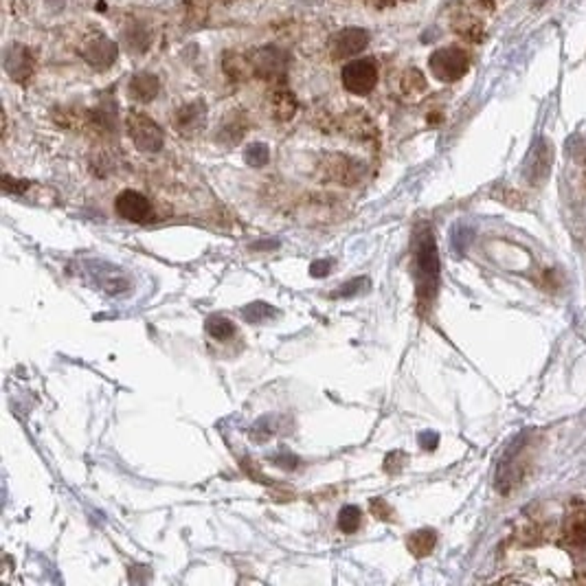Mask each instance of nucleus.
<instances>
[{"label":"nucleus","instance_id":"f257e3e1","mask_svg":"<svg viewBox=\"0 0 586 586\" xmlns=\"http://www.w3.org/2000/svg\"><path fill=\"white\" fill-rule=\"evenodd\" d=\"M415 275H417V299H420V308L428 310L430 303L435 301L439 290V275L441 263L435 237L428 229H422L415 235Z\"/></svg>","mask_w":586,"mask_h":586},{"label":"nucleus","instance_id":"f03ea898","mask_svg":"<svg viewBox=\"0 0 586 586\" xmlns=\"http://www.w3.org/2000/svg\"><path fill=\"white\" fill-rule=\"evenodd\" d=\"M125 128H128L130 138L141 152H158L163 147L165 134L161 130V125L156 121H152L147 115L132 110L125 117Z\"/></svg>","mask_w":586,"mask_h":586},{"label":"nucleus","instance_id":"7ed1b4c3","mask_svg":"<svg viewBox=\"0 0 586 586\" xmlns=\"http://www.w3.org/2000/svg\"><path fill=\"white\" fill-rule=\"evenodd\" d=\"M428 66H430L432 75H435L437 79H441V81H457V79H462L466 75L468 66H470V60H468V55L462 49L448 47V49H439V51L432 53L430 60H428Z\"/></svg>","mask_w":586,"mask_h":586},{"label":"nucleus","instance_id":"20e7f679","mask_svg":"<svg viewBox=\"0 0 586 586\" xmlns=\"http://www.w3.org/2000/svg\"><path fill=\"white\" fill-rule=\"evenodd\" d=\"M343 86L352 95H369L378 83V68L371 60H352L343 68Z\"/></svg>","mask_w":586,"mask_h":586},{"label":"nucleus","instance_id":"39448f33","mask_svg":"<svg viewBox=\"0 0 586 586\" xmlns=\"http://www.w3.org/2000/svg\"><path fill=\"white\" fill-rule=\"evenodd\" d=\"M115 209L123 220H130V222H145L152 215V202L141 191H134V189L121 191L115 200Z\"/></svg>","mask_w":586,"mask_h":586},{"label":"nucleus","instance_id":"423d86ee","mask_svg":"<svg viewBox=\"0 0 586 586\" xmlns=\"http://www.w3.org/2000/svg\"><path fill=\"white\" fill-rule=\"evenodd\" d=\"M81 55L88 62V66L97 68V71H106V68H110L117 62L119 47L110 38H95L83 47Z\"/></svg>","mask_w":586,"mask_h":586},{"label":"nucleus","instance_id":"0eeeda50","mask_svg":"<svg viewBox=\"0 0 586 586\" xmlns=\"http://www.w3.org/2000/svg\"><path fill=\"white\" fill-rule=\"evenodd\" d=\"M369 44V33L360 26H350V29H343L341 33L334 35L332 40V55L334 58H352V55L365 51V47Z\"/></svg>","mask_w":586,"mask_h":586},{"label":"nucleus","instance_id":"6e6552de","mask_svg":"<svg viewBox=\"0 0 586 586\" xmlns=\"http://www.w3.org/2000/svg\"><path fill=\"white\" fill-rule=\"evenodd\" d=\"M33 68H35L33 53L22 44L11 47L9 53L5 55V71L13 81H26L31 77Z\"/></svg>","mask_w":586,"mask_h":586},{"label":"nucleus","instance_id":"1a4fd4ad","mask_svg":"<svg viewBox=\"0 0 586 586\" xmlns=\"http://www.w3.org/2000/svg\"><path fill=\"white\" fill-rule=\"evenodd\" d=\"M286 53L284 51H279L275 47H266V49H259L255 53V58H253V64H255V71L261 75V77H266V79H275V77H282L284 71H286Z\"/></svg>","mask_w":586,"mask_h":586},{"label":"nucleus","instance_id":"9d476101","mask_svg":"<svg viewBox=\"0 0 586 586\" xmlns=\"http://www.w3.org/2000/svg\"><path fill=\"white\" fill-rule=\"evenodd\" d=\"M204 119H206V108L202 101H193L183 106L176 113V128L183 132V134H195L204 128Z\"/></svg>","mask_w":586,"mask_h":586},{"label":"nucleus","instance_id":"9b49d317","mask_svg":"<svg viewBox=\"0 0 586 586\" xmlns=\"http://www.w3.org/2000/svg\"><path fill=\"white\" fill-rule=\"evenodd\" d=\"M161 92V79L154 73H136L128 83V95L134 101H154Z\"/></svg>","mask_w":586,"mask_h":586},{"label":"nucleus","instance_id":"f8f14e48","mask_svg":"<svg viewBox=\"0 0 586 586\" xmlns=\"http://www.w3.org/2000/svg\"><path fill=\"white\" fill-rule=\"evenodd\" d=\"M529 158H532L529 161V178H534L536 183H542L551 170V147L547 143H538Z\"/></svg>","mask_w":586,"mask_h":586},{"label":"nucleus","instance_id":"ddd939ff","mask_svg":"<svg viewBox=\"0 0 586 586\" xmlns=\"http://www.w3.org/2000/svg\"><path fill=\"white\" fill-rule=\"evenodd\" d=\"M437 545V534L432 529H417L413 532L407 540V547L415 557H424L428 555Z\"/></svg>","mask_w":586,"mask_h":586},{"label":"nucleus","instance_id":"4468645a","mask_svg":"<svg viewBox=\"0 0 586 586\" xmlns=\"http://www.w3.org/2000/svg\"><path fill=\"white\" fill-rule=\"evenodd\" d=\"M123 40H125V49H128L132 55H138V53H145L149 49L152 35H149V31L145 29V26L130 24L128 29H125V33H123Z\"/></svg>","mask_w":586,"mask_h":586},{"label":"nucleus","instance_id":"2eb2a0df","mask_svg":"<svg viewBox=\"0 0 586 586\" xmlns=\"http://www.w3.org/2000/svg\"><path fill=\"white\" fill-rule=\"evenodd\" d=\"M233 332H235V325H233V320L227 318V316H209L206 318V334L211 339L215 341H227L229 336H233Z\"/></svg>","mask_w":586,"mask_h":586},{"label":"nucleus","instance_id":"dca6fc26","mask_svg":"<svg viewBox=\"0 0 586 586\" xmlns=\"http://www.w3.org/2000/svg\"><path fill=\"white\" fill-rule=\"evenodd\" d=\"M272 110H275V117H277V119H282V121L292 119V115H295V110H297L295 97H292L288 90H279V92L275 95V99H272Z\"/></svg>","mask_w":586,"mask_h":586},{"label":"nucleus","instance_id":"f3484780","mask_svg":"<svg viewBox=\"0 0 586 586\" xmlns=\"http://www.w3.org/2000/svg\"><path fill=\"white\" fill-rule=\"evenodd\" d=\"M360 521H362V512L356 507V505H345L341 512H339V529L343 534H354L358 532V527H360Z\"/></svg>","mask_w":586,"mask_h":586},{"label":"nucleus","instance_id":"a211bd4d","mask_svg":"<svg viewBox=\"0 0 586 586\" xmlns=\"http://www.w3.org/2000/svg\"><path fill=\"white\" fill-rule=\"evenodd\" d=\"M242 316H244L246 320H250V323H266L268 318H275V316H277V310L272 308V305H268V303L257 301V303L246 305V308L242 310Z\"/></svg>","mask_w":586,"mask_h":586},{"label":"nucleus","instance_id":"6ab92c4d","mask_svg":"<svg viewBox=\"0 0 586 586\" xmlns=\"http://www.w3.org/2000/svg\"><path fill=\"white\" fill-rule=\"evenodd\" d=\"M268 156H270V152H268V147L263 145V143H250L244 149V161L250 167H263V165L268 163Z\"/></svg>","mask_w":586,"mask_h":586},{"label":"nucleus","instance_id":"aec40b11","mask_svg":"<svg viewBox=\"0 0 586 586\" xmlns=\"http://www.w3.org/2000/svg\"><path fill=\"white\" fill-rule=\"evenodd\" d=\"M29 187V183L26 180H13L9 176H3V189L7 193H24V189Z\"/></svg>","mask_w":586,"mask_h":586},{"label":"nucleus","instance_id":"412c9836","mask_svg":"<svg viewBox=\"0 0 586 586\" xmlns=\"http://www.w3.org/2000/svg\"><path fill=\"white\" fill-rule=\"evenodd\" d=\"M371 512L378 516V519H382V521L391 519V507L386 505V500H382V498H373L371 500Z\"/></svg>","mask_w":586,"mask_h":586},{"label":"nucleus","instance_id":"4be33fe9","mask_svg":"<svg viewBox=\"0 0 586 586\" xmlns=\"http://www.w3.org/2000/svg\"><path fill=\"white\" fill-rule=\"evenodd\" d=\"M362 284H369L365 277H360V279H356V282H352V284H345L336 295H332V297H350V295H356L358 292V286H362Z\"/></svg>","mask_w":586,"mask_h":586},{"label":"nucleus","instance_id":"5701e85b","mask_svg":"<svg viewBox=\"0 0 586 586\" xmlns=\"http://www.w3.org/2000/svg\"><path fill=\"white\" fill-rule=\"evenodd\" d=\"M329 268H332V259H320V261H314L310 266V275L312 277H327Z\"/></svg>","mask_w":586,"mask_h":586},{"label":"nucleus","instance_id":"b1692460","mask_svg":"<svg viewBox=\"0 0 586 586\" xmlns=\"http://www.w3.org/2000/svg\"><path fill=\"white\" fill-rule=\"evenodd\" d=\"M49 5H53V7H62V5H64V0H49Z\"/></svg>","mask_w":586,"mask_h":586}]
</instances>
